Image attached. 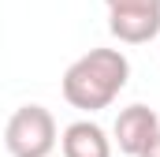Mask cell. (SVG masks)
Returning <instances> with one entry per match:
<instances>
[{"label":"cell","mask_w":160,"mask_h":157,"mask_svg":"<svg viewBox=\"0 0 160 157\" xmlns=\"http://www.w3.org/2000/svg\"><path fill=\"white\" fill-rule=\"evenodd\" d=\"M4 146L11 157H48L56 150V120L45 105H22L8 116Z\"/></svg>","instance_id":"7a4b0ae2"},{"label":"cell","mask_w":160,"mask_h":157,"mask_svg":"<svg viewBox=\"0 0 160 157\" xmlns=\"http://www.w3.org/2000/svg\"><path fill=\"white\" fill-rule=\"evenodd\" d=\"M108 30L123 45H145L160 34V0H119L108 8Z\"/></svg>","instance_id":"3957f363"},{"label":"cell","mask_w":160,"mask_h":157,"mask_svg":"<svg viewBox=\"0 0 160 157\" xmlns=\"http://www.w3.org/2000/svg\"><path fill=\"white\" fill-rule=\"evenodd\" d=\"M60 150H63V157H112V138L104 135L101 123H93V120H75V123L63 127Z\"/></svg>","instance_id":"5b68a950"},{"label":"cell","mask_w":160,"mask_h":157,"mask_svg":"<svg viewBox=\"0 0 160 157\" xmlns=\"http://www.w3.org/2000/svg\"><path fill=\"white\" fill-rule=\"evenodd\" d=\"M112 135H116L119 154L142 157L149 150V142L160 135V116L149 105H127V109H119V116L112 123Z\"/></svg>","instance_id":"277c9868"},{"label":"cell","mask_w":160,"mask_h":157,"mask_svg":"<svg viewBox=\"0 0 160 157\" xmlns=\"http://www.w3.org/2000/svg\"><path fill=\"white\" fill-rule=\"evenodd\" d=\"M104 4H108V8H112V4H119V0H104Z\"/></svg>","instance_id":"52a82bcc"},{"label":"cell","mask_w":160,"mask_h":157,"mask_svg":"<svg viewBox=\"0 0 160 157\" xmlns=\"http://www.w3.org/2000/svg\"><path fill=\"white\" fill-rule=\"evenodd\" d=\"M130 78V60L119 49H89L63 71V101L82 112H101L123 94Z\"/></svg>","instance_id":"6da1fadb"},{"label":"cell","mask_w":160,"mask_h":157,"mask_svg":"<svg viewBox=\"0 0 160 157\" xmlns=\"http://www.w3.org/2000/svg\"><path fill=\"white\" fill-rule=\"evenodd\" d=\"M142 157H160V135H157V138H153V142H149V150H145V154H142Z\"/></svg>","instance_id":"8992f818"}]
</instances>
